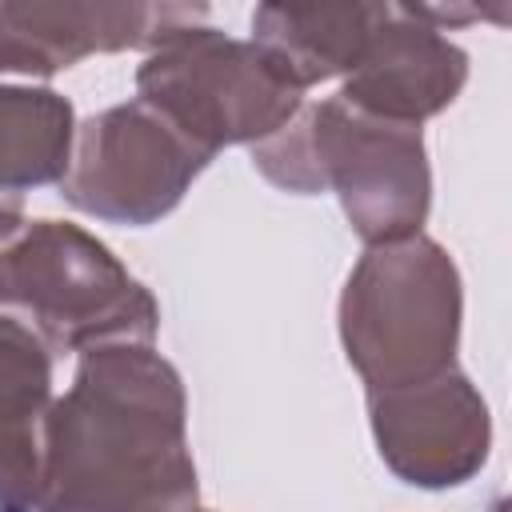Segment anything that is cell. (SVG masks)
<instances>
[{
  "label": "cell",
  "mask_w": 512,
  "mask_h": 512,
  "mask_svg": "<svg viewBox=\"0 0 512 512\" xmlns=\"http://www.w3.org/2000/svg\"><path fill=\"white\" fill-rule=\"evenodd\" d=\"M200 476L188 444V396L152 340L80 352L72 384L44 424V512L196 508Z\"/></svg>",
  "instance_id": "obj_1"
},
{
  "label": "cell",
  "mask_w": 512,
  "mask_h": 512,
  "mask_svg": "<svg viewBox=\"0 0 512 512\" xmlns=\"http://www.w3.org/2000/svg\"><path fill=\"white\" fill-rule=\"evenodd\" d=\"M252 168L280 192H332L364 244L420 232L432 208L420 124L368 116L340 96L300 104L284 128L252 144Z\"/></svg>",
  "instance_id": "obj_2"
},
{
  "label": "cell",
  "mask_w": 512,
  "mask_h": 512,
  "mask_svg": "<svg viewBox=\"0 0 512 512\" xmlns=\"http://www.w3.org/2000/svg\"><path fill=\"white\" fill-rule=\"evenodd\" d=\"M464 284L448 248L424 232L368 244L352 264L336 328L364 392L428 380L456 364Z\"/></svg>",
  "instance_id": "obj_3"
},
{
  "label": "cell",
  "mask_w": 512,
  "mask_h": 512,
  "mask_svg": "<svg viewBox=\"0 0 512 512\" xmlns=\"http://www.w3.org/2000/svg\"><path fill=\"white\" fill-rule=\"evenodd\" d=\"M0 308L20 312L52 352L152 340L160 304L120 256L68 220L0 212Z\"/></svg>",
  "instance_id": "obj_4"
},
{
  "label": "cell",
  "mask_w": 512,
  "mask_h": 512,
  "mask_svg": "<svg viewBox=\"0 0 512 512\" xmlns=\"http://www.w3.org/2000/svg\"><path fill=\"white\" fill-rule=\"evenodd\" d=\"M304 92L268 48L212 24L172 32L136 68V96L208 152L272 136L300 112Z\"/></svg>",
  "instance_id": "obj_5"
},
{
  "label": "cell",
  "mask_w": 512,
  "mask_h": 512,
  "mask_svg": "<svg viewBox=\"0 0 512 512\" xmlns=\"http://www.w3.org/2000/svg\"><path fill=\"white\" fill-rule=\"evenodd\" d=\"M216 160L148 100L112 104L76 124L60 196L104 224H160Z\"/></svg>",
  "instance_id": "obj_6"
},
{
  "label": "cell",
  "mask_w": 512,
  "mask_h": 512,
  "mask_svg": "<svg viewBox=\"0 0 512 512\" xmlns=\"http://www.w3.org/2000/svg\"><path fill=\"white\" fill-rule=\"evenodd\" d=\"M208 0H0V80H48L88 56L152 52L208 24Z\"/></svg>",
  "instance_id": "obj_7"
},
{
  "label": "cell",
  "mask_w": 512,
  "mask_h": 512,
  "mask_svg": "<svg viewBox=\"0 0 512 512\" xmlns=\"http://www.w3.org/2000/svg\"><path fill=\"white\" fill-rule=\"evenodd\" d=\"M384 468L412 488H460L488 464L492 416L480 388L452 364L428 380L364 392Z\"/></svg>",
  "instance_id": "obj_8"
},
{
  "label": "cell",
  "mask_w": 512,
  "mask_h": 512,
  "mask_svg": "<svg viewBox=\"0 0 512 512\" xmlns=\"http://www.w3.org/2000/svg\"><path fill=\"white\" fill-rule=\"evenodd\" d=\"M468 84V52L408 16H388L364 56L344 72L340 100L352 108L396 120L424 124L444 112Z\"/></svg>",
  "instance_id": "obj_9"
},
{
  "label": "cell",
  "mask_w": 512,
  "mask_h": 512,
  "mask_svg": "<svg viewBox=\"0 0 512 512\" xmlns=\"http://www.w3.org/2000/svg\"><path fill=\"white\" fill-rule=\"evenodd\" d=\"M52 400L48 340L20 316L0 312V512L40 508Z\"/></svg>",
  "instance_id": "obj_10"
},
{
  "label": "cell",
  "mask_w": 512,
  "mask_h": 512,
  "mask_svg": "<svg viewBox=\"0 0 512 512\" xmlns=\"http://www.w3.org/2000/svg\"><path fill=\"white\" fill-rule=\"evenodd\" d=\"M388 16V0H256L252 40L312 88L344 76Z\"/></svg>",
  "instance_id": "obj_11"
},
{
  "label": "cell",
  "mask_w": 512,
  "mask_h": 512,
  "mask_svg": "<svg viewBox=\"0 0 512 512\" xmlns=\"http://www.w3.org/2000/svg\"><path fill=\"white\" fill-rule=\"evenodd\" d=\"M76 136V108L48 84L0 80V212H24L32 188L60 184Z\"/></svg>",
  "instance_id": "obj_12"
},
{
  "label": "cell",
  "mask_w": 512,
  "mask_h": 512,
  "mask_svg": "<svg viewBox=\"0 0 512 512\" xmlns=\"http://www.w3.org/2000/svg\"><path fill=\"white\" fill-rule=\"evenodd\" d=\"M388 8L428 28H468V24L508 28V0H388Z\"/></svg>",
  "instance_id": "obj_13"
}]
</instances>
